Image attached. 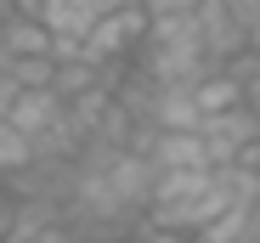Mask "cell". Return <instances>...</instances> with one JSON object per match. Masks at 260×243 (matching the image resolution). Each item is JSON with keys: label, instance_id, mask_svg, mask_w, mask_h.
Segmentation results:
<instances>
[{"label": "cell", "instance_id": "1", "mask_svg": "<svg viewBox=\"0 0 260 243\" xmlns=\"http://www.w3.org/2000/svg\"><path fill=\"white\" fill-rule=\"evenodd\" d=\"M147 34H153V17H147V6H124V12H108L102 23H96V34L85 40V62H96V68H108V74H119V62L130 57V51H142L147 46Z\"/></svg>", "mask_w": 260, "mask_h": 243}, {"label": "cell", "instance_id": "2", "mask_svg": "<svg viewBox=\"0 0 260 243\" xmlns=\"http://www.w3.org/2000/svg\"><path fill=\"white\" fill-rule=\"evenodd\" d=\"M40 23L51 28V40H62V46H79L85 51V40L96 34V23L108 17L102 0H40Z\"/></svg>", "mask_w": 260, "mask_h": 243}, {"label": "cell", "instance_id": "3", "mask_svg": "<svg viewBox=\"0 0 260 243\" xmlns=\"http://www.w3.org/2000/svg\"><path fill=\"white\" fill-rule=\"evenodd\" d=\"M68 119V96L57 91V85H40V91H23L17 96V108H12V125L28 136V142H40V136H51L57 125Z\"/></svg>", "mask_w": 260, "mask_h": 243}, {"label": "cell", "instance_id": "4", "mask_svg": "<svg viewBox=\"0 0 260 243\" xmlns=\"http://www.w3.org/2000/svg\"><path fill=\"white\" fill-rule=\"evenodd\" d=\"M147 158L158 170H209V153L198 130H153L147 136Z\"/></svg>", "mask_w": 260, "mask_h": 243}, {"label": "cell", "instance_id": "5", "mask_svg": "<svg viewBox=\"0 0 260 243\" xmlns=\"http://www.w3.org/2000/svg\"><path fill=\"white\" fill-rule=\"evenodd\" d=\"M192 96H198V113H204V119L232 113V108H243V79H238L232 68H209L198 85H192Z\"/></svg>", "mask_w": 260, "mask_h": 243}, {"label": "cell", "instance_id": "6", "mask_svg": "<svg viewBox=\"0 0 260 243\" xmlns=\"http://www.w3.org/2000/svg\"><path fill=\"white\" fill-rule=\"evenodd\" d=\"M232 17L243 28V57H260V0H232Z\"/></svg>", "mask_w": 260, "mask_h": 243}, {"label": "cell", "instance_id": "7", "mask_svg": "<svg viewBox=\"0 0 260 243\" xmlns=\"http://www.w3.org/2000/svg\"><path fill=\"white\" fill-rule=\"evenodd\" d=\"M124 243H192V237L176 232V226H164V221H153V215H142L136 226L124 232Z\"/></svg>", "mask_w": 260, "mask_h": 243}, {"label": "cell", "instance_id": "8", "mask_svg": "<svg viewBox=\"0 0 260 243\" xmlns=\"http://www.w3.org/2000/svg\"><path fill=\"white\" fill-rule=\"evenodd\" d=\"M17 96H23V85L12 79V68H0V119H12V108H17Z\"/></svg>", "mask_w": 260, "mask_h": 243}, {"label": "cell", "instance_id": "9", "mask_svg": "<svg viewBox=\"0 0 260 243\" xmlns=\"http://www.w3.org/2000/svg\"><path fill=\"white\" fill-rule=\"evenodd\" d=\"M108 12H124V6H147V0H102Z\"/></svg>", "mask_w": 260, "mask_h": 243}, {"label": "cell", "instance_id": "10", "mask_svg": "<svg viewBox=\"0 0 260 243\" xmlns=\"http://www.w3.org/2000/svg\"><path fill=\"white\" fill-rule=\"evenodd\" d=\"M12 215H17V210H12ZM12 215H0V243H6V237H12Z\"/></svg>", "mask_w": 260, "mask_h": 243}, {"label": "cell", "instance_id": "11", "mask_svg": "<svg viewBox=\"0 0 260 243\" xmlns=\"http://www.w3.org/2000/svg\"><path fill=\"white\" fill-rule=\"evenodd\" d=\"M0 68H12V51H6V40H0Z\"/></svg>", "mask_w": 260, "mask_h": 243}]
</instances>
